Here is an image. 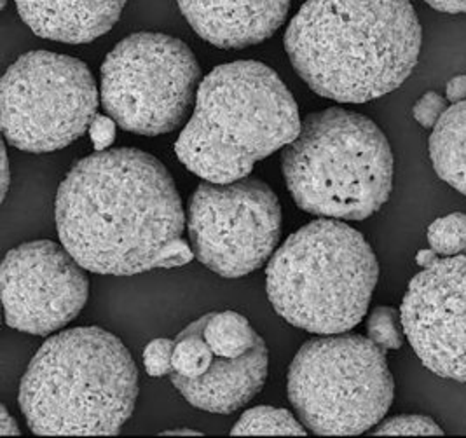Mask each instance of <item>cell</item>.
<instances>
[{
    "label": "cell",
    "instance_id": "obj_1",
    "mask_svg": "<svg viewBox=\"0 0 466 438\" xmlns=\"http://www.w3.org/2000/svg\"><path fill=\"white\" fill-rule=\"evenodd\" d=\"M60 241L86 271L131 276L159 268L186 213L165 165L138 148H106L77 161L55 201Z\"/></svg>",
    "mask_w": 466,
    "mask_h": 438
},
{
    "label": "cell",
    "instance_id": "obj_2",
    "mask_svg": "<svg viewBox=\"0 0 466 438\" xmlns=\"http://www.w3.org/2000/svg\"><path fill=\"white\" fill-rule=\"evenodd\" d=\"M421 41L410 0H306L285 32L300 79L339 104H365L400 87Z\"/></svg>",
    "mask_w": 466,
    "mask_h": 438
},
{
    "label": "cell",
    "instance_id": "obj_3",
    "mask_svg": "<svg viewBox=\"0 0 466 438\" xmlns=\"http://www.w3.org/2000/svg\"><path fill=\"white\" fill-rule=\"evenodd\" d=\"M300 126L296 98L271 66L254 60L224 63L199 84L175 152L203 180L229 184L294 142Z\"/></svg>",
    "mask_w": 466,
    "mask_h": 438
},
{
    "label": "cell",
    "instance_id": "obj_4",
    "mask_svg": "<svg viewBox=\"0 0 466 438\" xmlns=\"http://www.w3.org/2000/svg\"><path fill=\"white\" fill-rule=\"evenodd\" d=\"M137 397V365L121 339L98 327H77L39 348L18 402L35 435H117Z\"/></svg>",
    "mask_w": 466,
    "mask_h": 438
},
{
    "label": "cell",
    "instance_id": "obj_5",
    "mask_svg": "<svg viewBox=\"0 0 466 438\" xmlns=\"http://www.w3.org/2000/svg\"><path fill=\"white\" fill-rule=\"evenodd\" d=\"M378 278L380 264L365 236L323 217L273 253L266 290L290 325L311 334H344L363 320Z\"/></svg>",
    "mask_w": 466,
    "mask_h": 438
},
{
    "label": "cell",
    "instance_id": "obj_6",
    "mask_svg": "<svg viewBox=\"0 0 466 438\" xmlns=\"http://www.w3.org/2000/svg\"><path fill=\"white\" fill-rule=\"evenodd\" d=\"M281 169L297 207L325 219L365 220L393 188V152L381 127L340 107L302 119Z\"/></svg>",
    "mask_w": 466,
    "mask_h": 438
},
{
    "label": "cell",
    "instance_id": "obj_7",
    "mask_svg": "<svg viewBox=\"0 0 466 438\" xmlns=\"http://www.w3.org/2000/svg\"><path fill=\"white\" fill-rule=\"evenodd\" d=\"M287 392L297 418L315 435H360L388 414L395 382L382 348L344 332L302 344L289 367Z\"/></svg>",
    "mask_w": 466,
    "mask_h": 438
},
{
    "label": "cell",
    "instance_id": "obj_8",
    "mask_svg": "<svg viewBox=\"0 0 466 438\" xmlns=\"http://www.w3.org/2000/svg\"><path fill=\"white\" fill-rule=\"evenodd\" d=\"M201 81L186 42L159 32L133 34L102 65L100 100L123 129L157 137L182 125Z\"/></svg>",
    "mask_w": 466,
    "mask_h": 438
},
{
    "label": "cell",
    "instance_id": "obj_9",
    "mask_svg": "<svg viewBox=\"0 0 466 438\" xmlns=\"http://www.w3.org/2000/svg\"><path fill=\"white\" fill-rule=\"evenodd\" d=\"M98 87L85 62L51 51H30L0 83V119L7 144L25 152H55L89 131Z\"/></svg>",
    "mask_w": 466,
    "mask_h": 438
},
{
    "label": "cell",
    "instance_id": "obj_10",
    "mask_svg": "<svg viewBox=\"0 0 466 438\" xmlns=\"http://www.w3.org/2000/svg\"><path fill=\"white\" fill-rule=\"evenodd\" d=\"M187 229L196 259L222 278H241L273 257L281 236V207L258 178L203 182L192 192Z\"/></svg>",
    "mask_w": 466,
    "mask_h": 438
},
{
    "label": "cell",
    "instance_id": "obj_11",
    "mask_svg": "<svg viewBox=\"0 0 466 438\" xmlns=\"http://www.w3.org/2000/svg\"><path fill=\"white\" fill-rule=\"evenodd\" d=\"M85 271L64 245L49 239L7 251L0 270L5 323L26 334L58 332L85 310Z\"/></svg>",
    "mask_w": 466,
    "mask_h": 438
},
{
    "label": "cell",
    "instance_id": "obj_12",
    "mask_svg": "<svg viewBox=\"0 0 466 438\" xmlns=\"http://www.w3.org/2000/svg\"><path fill=\"white\" fill-rule=\"evenodd\" d=\"M403 334L424 367L466 382V255L439 257L418 272L400 308Z\"/></svg>",
    "mask_w": 466,
    "mask_h": 438
},
{
    "label": "cell",
    "instance_id": "obj_13",
    "mask_svg": "<svg viewBox=\"0 0 466 438\" xmlns=\"http://www.w3.org/2000/svg\"><path fill=\"white\" fill-rule=\"evenodd\" d=\"M192 30L220 49H243L273 37L290 0H178Z\"/></svg>",
    "mask_w": 466,
    "mask_h": 438
},
{
    "label": "cell",
    "instance_id": "obj_14",
    "mask_svg": "<svg viewBox=\"0 0 466 438\" xmlns=\"http://www.w3.org/2000/svg\"><path fill=\"white\" fill-rule=\"evenodd\" d=\"M268 369L269 355L260 337L245 355H215L210 369L203 376L187 379L171 374V382L192 407L215 414H233L262 390Z\"/></svg>",
    "mask_w": 466,
    "mask_h": 438
},
{
    "label": "cell",
    "instance_id": "obj_15",
    "mask_svg": "<svg viewBox=\"0 0 466 438\" xmlns=\"http://www.w3.org/2000/svg\"><path fill=\"white\" fill-rule=\"evenodd\" d=\"M25 25L39 37L89 44L119 21L127 0H15Z\"/></svg>",
    "mask_w": 466,
    "mask_h": 438
},
{
    "label": "cell",
    "instance_id": "obj_16",
    "mask_svg": "<svg viewBox=\"0 0 466 438\" xmlns=\"http://www.w3.org/2000/svg\"><path fill=\"white\" fill-rule=\"evenodd\" d=\"M435 173L466 196V100L447 107L430 137Z\"/></svg>",
    "mask_w": 466,
    "mask_h": 438
},
{
    "label": "cell",
    "instance_id": "obj_17",
    "mask_svg": "<svg viewBox=\"0 0 466 438\" xmlns=\"http://www.w3.org/2000/svg\"><path fill=\"white\" fill-rule=\"evenodd\" d=\"M203 337L213 355L236 358L250 351L260 339L250 321L236 311H218L203 316Z\"/></svg>",
    "mask_w": 466,
    "mask_h": 438
},
{
    "label": "cell",
    "instance_id": "obj_18",
    "mask_svg": "<svg viewBox=\"0 0 466 438\" xmlns=\"http://www.w3.org/2000/svg\"><path fill=\"white\" fill-rule=\"evenodd\" d=\"M201 332L203 318L192 321L184 332L177 335L173 350V376L192 379L203 376L210 369L215 355Z\"/></svg>",
    "mask_w": 466,
    "mask_h": 438
},
{
    "label": "cell",
    "instance_id": "obj_19",
    "mask_svg": "<svg viewBox=\"0 0 466 438\" xmlns=\"http://www.w3.org/2000/svg\"><path fill=\"white\" fill-rule=\"evenodd\" d=\"M308 428L287 409L258 405L234 424L231 435H306Z\"/></svg>",
    "mask_w": 466,
    "mask_h": 438
},
{
    "label": "cell",
    "instance_id": "obj_20",
    "mask_svg": "<svg viewBox=\"0 0 466 438\" xmlns=\"http://www.w3.org/2000/svg\"><path fill=\"white\" fill-rule=\"evenodd\" d=\"M428 243L441 257L466 253V213H449L431 222L428 228Z\"/></svg>",
    "mask_w": 466,
    "mask_h": 438
},
{
    "label": "cell",
    "instance_id": "obj_21",
    "mask_svg": "<svg viewBox=\"0 0 466 438\" xmlns=\"http://www.w3.org/2000/svg\"><path fill=\"white\" fill-rule=\"evenodd\" d=\"M402 318L390 306L376 308L367 320V335L384 351H397L403 344Z\"/></svg>",
    "mask_w": 466,
    "mask_h": 438
},
{
    "label": "cell",
    "instance_id": "obj_22",
    "mask_svg": "<svg viewBox=\"0 0 466 438\" xmlns=\"http://www.w3.org/2000/svg\"><path fill=\"white\" fill-rule=\"evenodd\" d=\"M372 435H444V430L428 416L405 414L386 419L372 430Z\"/></svg>",
    "mask_w": 466,
    "mask_h": 438
},
{
    "label": "cell",
    "instance_id": "obj_23",
    "mask_svg": "<svg viewBox=\"0 0 466 438\" xmlns=\"http://www.w3.org/2000/svg\"><path fill=\"white\" fill-rule=\"evenodd\" d=\"M173 350L175 341L171 339H154L148 342L144 351V367L148 376L163 377L173 372Z\"/></svg>",
    "mask_w": 466,
    "mask_h": 438
},
{
    "label": "cell",
    "instance_id": "obj_24",
    "mask_svg": "<svg viewBox=\"0 0 466 438\" xmlns=\"http://www.w3.org/2000/svg\"><path fill=\"white\" fill-rule=\"evenodd\" d=\"M447 110V98L435 91H428L412 108L414 119L423 127H433Z\"/></svg>",
    "mask_w": 466,
    "mask_h": 438
},
{
    "label": "cell",
    "instance_id": "obj_25",
    "mask_svg": "<svg viewBox=\"0 0 466 438\" xmlns=\"http://www.w3.org/2000/svg\"><path fill=\"white\" fill-rule=\"evenodd\" d=\"M192 257H194V250L182 238H177V239L168 243L167 249L161 253L159 268L161 270L178 268V266H184V264L191 262Z\"/></svg>",
    "mask_w": 466,
    "mask_h": 438
},
{
    "label": "cell",
    "instance_id": "obj_26",
    "mask_svg": "<svg viewBox=\"0 0 466 438\" xmlns=\"http://www.w3.org/2000/svg\"><path fill=\"white\" fill-rule=\"evenodd\" d=\"M116 121L110 116H96L89 126V137L96 150H106L116 138Z\"/></svg>",
    "mask_w": 466,
    "mask_h": 438
},
{
    "label": "cell",
    "instance_id": "obj_27",
    "mask_svg": "<svg viewBox=\"0 0 466 438\" xmlns=\"http://www.w3.org/2000/svg\"><path fill=\"white\" fill-rule=\"evenodd\" d=\"M445 98L451 104L465 102L466 100V76H456L447 83L445 89Z\"/></svg>",
    "mask_w": 466,
    "mask_h": 438
},
{
    "label": "cell",
    "instance_id": "obj_28",
    "mask_svg": "<svg viewBox=\"0 0 466 438\" xmlns=\"http://www.w3.org/2000/svg\"><path fill=\"white\" fill-rule=\"evenodd\" d=\"M435 11L447 15H466V0H424Z\"/></svg>",
    "mask_w": 466,
    "mask_h": 438
},
{
    "label": "cell",
    "instance_id": "obj_29",
    "mask_svg": "<svg viewBox=\"0 0 466 438\" xmlns=\"http://www.w3.org/2000/svg\"><path fill=\"white\" fill-rule=\"evenodd\" d=\"M0 433L2 435H22L20 426L15 418L9 414L5 405H0Z\"/></svg>",
    "mask_w": 466,
    "mask_h": 438
},
{
    "label": "cell",
    "instance_id": "obj_30",
    "mask_svg": "<svg viewBox=\"0 0 466 438\" xmlns=\"http://www.w3.org/2000/svg\"><path fill=\"white\" fill-rule=\"evenodd\" d=\"M11 186V168H9V156H7V147L4 144L2 147V201L5 199L7 192Z\"/></svg>",
    "mask_w": 466,
    "mask_h": 438
},
{
    "label": "cell",
    "instance_id": "obj_31",
    "mask_svg": "<svg viewBox=\"0 0 466 438\" xmlns=\"http://www.w3.org/2000/svg\"><path fill=\"white\" fill-rule=\"evenodd\" d=\"M437 259H439L437 251L431 250V249H430V250L418 251V255H416V262H418L421 268H426V266L433 264Z\"/></svg>",
    "mask_w": 466,
    "mask_h": 438
},
{
    "label": "cell",
    "instance_id": "obj_32",
    "mask_svg": "<svg viewBox=\"0 0 466 438\" xmlns=\"http://www.w3.org/2000/svg\"><path fill=\"white\" fill-rule=\"evenodd\" d=\"M161 435H203V433L196 432V430H189V428H177V430H167Z\"/></svg>",
    "mask_w": 466,
    "mask_h": 438
},
{
    "label": "cell",
    "instance_id": "obj_33",
    "mask_svg": "<svg viewBox=\"0 0 466 438\" xmlns=\"http://www.w3.org/2000/svg\"><path fill=\"white\" fill-rule=\"evenodd\" d=\"M5 4H7V0H0V7H2V9L5 7Z\"/></svg>",
    "mask_w": 466,
    "mask_h": 438
}]
</instances>
